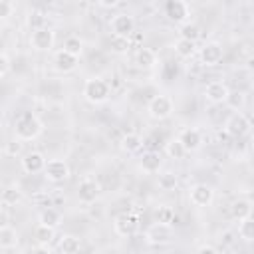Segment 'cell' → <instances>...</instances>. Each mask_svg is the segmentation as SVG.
Masks as SVG:
<instances>
[{"instance_id":"4dcf8cb0","label":"cell","mask_w":254,"mask_h":254,"mask_svg":"<svg viewBox=\"0 0 254 254\" xmlns=\"http://www.w3.org/2000/svg\"><path fill=\"white\" fill-rule=\"evenodd\" d=\"M238 234H240V238H242L244 242H252V240H254V220H252V216L240 220V224H238Z\"/></svg>"},{"instance_id":"484cf974","label":"cell","mask_w":254,"mask_h":254,"mask_svg":"<svg viewBox=\"0 0 254 254\" xmlns=\"http://www.w3.org/2000/svg\"><path fill=\"white\" fill-rule=\"evenodd\" d=\"M81 248V242L77 236L73 234H65L62 240H60V252L62 254H77Z\"/></svg>"},{"instance_id":"60d3db41","label":"cell","mask_w":254,"mask_h":254,"mask_svg":"<svg viewBox=\"0 0 254 254\" xmlns=\"http://www.w3.org/2000/svg\"><path fill=\"white\" fill-rule=\"evenodd\" d=\"M196 254H218V250H216L214 246H208V244H206V246H200V248L196 250Z\"/></svg>"},{"instance_id":"ee69618b","label":"cell","mask_w":254,"mask_h":254,"mask_svg":"<svg viewBox=\"0 0 254 254\" xmlns=\"http://www.w3.org/2000/svg\"><path fill=\"white\" fill-rule=\"evenodd\" d=\"M0 42H2V34H0Z\"/></svg>"},{"instance_id":"74e56055","label":"cell","mask_w":254,"mask_h":254,"mask_svg":"<svg viewBox=\"0 0 254 254\" xmlns=\"http://www.w3.org/2000/svg\"><path fill=\"white\" fill-rule=\"evenodd\" d=\"M6 153L10 155V157H16V155H20L22 153V141H10L8 145H6Z\"/></svg>"},{"instance_id":"6da1fadb","label":"cell","mask_w":254,"mask_h":254,"mask_svg":"<svg viewBox=\"0 0 254 254\" xmlns=\"http://www.w3.org/2000/svg\"><path fill=\"white\" fill-rule=\"evenodd\" d=\"M14 133H16V139L18 141H34L42 133V121L34 113L26 111V113H22L16 119Z\"/></svg>"},{"instance_id":"ba28073f","label":"cell","mask_w":254,"mask_h":254,"mask_svg":"<svg viewBox=\"0 0 254 254\" xmlns=\"http://www.w3.org/2000/svg\"><path fill=\"white\" fill-rule=\"evenodd\" d=\"M165 14H167V18H169L171 22H175V24H185V22H189L190 8H189V4L183 2V0H169V2L165 4Z\"/></svg>"},{"instance_id":"8992f818","label":"cell","mask_w":254,"mask_h":254,"mask_svg":"<svg viewBox=\"0 0 254 254\" xmlns=\"http://www.w3.org/2000/svg\"><path fill=\"white\" fill-rule=\"evenodd\" d=\"M173 113V99L169 95H155L149 101V115L153 119H167Z\"/></svg>"},{"instance_id":"30bf717a","label":"cell","mask_w":254,"mask_h":254,"mask_svg":"<svg viewBox=\"0 0 254 254\" xmlns=\"http://www.w3.org/2000/svg\"><path fill=\"white\" fill-rule=\"evenodd\" d=\"M111 32H113V36L129 38L135 32V18L129 14H115L111 18Z\"/></svg>"},{"instance_id":"cb8c5ba5","label":"cell","mask_w":254,"mask_h":254,"mask_svg":"<svg viewBox=\"0 0 254 254\" xmlns=\"http://www.w3.org/2000/svg\"><path fill=\"white\" fill-rule=\"evenodd\" d=\"M141 147H143L141 135H137V133H127V135H123V139H121V149H123L125 153H139Z\"/></svg>"},{"instance_id":"d6986e66","label":"cell","mask_w":254,"mask_h":254,"mask_svg":"<svg viewBox=\"0 0 254 254\" xmlns=\"http://www.w3.org/2000/svg\"><path fill=\"white\" fill-rule=\"evenodd\" d=\"M230 214L232 218H236L238 222L244 220V218H250L252 216V202L248 198H238L230 204Z\"/></svg>"},{"instance_id":"e0dca14e","label":"cell","mask_w":254,"mask_h":254,"mask_svg":"<svg viewBox=\"0 0 254 254\" xmlns=\"http://www.w3.org/2000/svg\"><path fill=\"white\" fill-rule=\"evenodd\" d=\"M161 165H163V159H161V155L157 153V151H147V153H143V157H141V161H139V167L145 171V173H159V169H161Z\"/></svg>"},{"instance_id":"d6a6232c","label":"cell","mask_w":254,"mask_h":254,"mask_svg":"<svg viewBox=\"0 0 254 254\" xmlns=\"http://www.w3.org/2000/svg\"><path fill=\"white\" fill-rule=\"evenodd\" d=\"M20 200H22V190H20L18 187H8V189L2 190V202H4V204L14 206V204H18Z\"/></svg>"},{"instance_id":"f546056e","label":"cell","mask_w":254,"mask_h":254,"mask_svg":"<svg viewBox=\"0 0 254 254\" xmlns=\"http://www.w3.org/2000/svg\"><path fill=\"white\" fill-rule=\"evenodd\" d=\"M177 185H179V179H177V175L173 171L159 173V189H163V190H175Z\"/></svg>"},{"instance_id":"7402d4cb","label":"cell","mask_w":254,"mask_h":254,"mask_svg":"<svg viewBox=\"0 0 254 254\" xmlns=\"http://www.w3.org/2000/svg\"><path fill=\"white\" fill-rule=\"evenodd\" d=\"M62 50H64L65 54L73 56V58H79L81 52H83V40H81L79 36H67V38L64 40V44H62Z\"/></svg>"},{"instance_id":"b9f144b4","label":"cell","mask_w":254,"mask_h":254,"mask_svg":"<svg viewBox=\"0 0 254 254\" xmlns=\"http://www.w3.org/2000/svg\"><path fill=\"white\" fill-rule=\"evenodd\" d=\"M8 222H10V216H8V212L0 208V228H4V226H10Z\"/></svg>"},{"instance_id":"2e32d148","label":"cell","mask_w":254,"mask_h":254,"mask_svg":"<svg viewBox=\"0 0 254 254\" xmlns=\"http://www.w3.org/2000/svg\"><path fill=\"white\" fill-rule=\"evenodd\" d=\"M179 141H181V145L185 147V151L189 153V151H196V149L202 145V135H200L198 129L189 127V129H183V131H181Z\"/></svg>"},{"instance_id":"3957f363","label":"cell","mask_w":254,"mask_h":254,"mask_svg":"<svg viewBox=\"0 0 254 254\" xmlns=\"http://www.w3.org/2000/svg\"><path fill=\"white\" fill-rule=\"evenodd\" d=\"M224 131H226L230 137L240 139V137H244V135L250 131V119H248L244 113L234 111V113H230L228 119L224 121Z\"/></svg>"},{"instance_id":"ffe728a7","label":"cell","mask_w":254,"mask_h":254,"mask_svg":"<svg viewBox=\"0 0 254 254\" xmlns=\"http://www.w3.org/2000/svg\"><path fill=\"white\" fill-rule=\"evenodd\" d=\"M62 222V212L54 206H46L42 212H40V224L42 226H48V228H58Z\"/></svg>"},{"instance_id":"8fae6325","label":"cell","mask_w":254,"mask_h":254,"mask_svg":"<svg viewBox=\"0 0 254 254\" xmlns=\"http://www.w3.org/2000/svg\"><path fill=\"white\" fill-rule=\"evenodd\" d=\"M214 198V190L212 187L204 185V183H198L194 187H190L189 190V200L194 204V206H208Z\"/></svg>"},{"instance_id":"f1b7e54d","label":"cell","mask_w":254,"mask_h":254,"mask_svg":"<svg viewBox=\"0 0 254 254\" xmlns=\"http://www.w3.org/2000/svg\"><path fill=\"white\" fill-rule=\"evenodd\" d=\"M54 234H56L54 228H48V226H42V224H38L36 230H34V238L40 246H50V242L54 240Z\"/></svg>"},{"instance_id":"5b68a950","label":"cell","mask_w":254,"mask_h":254,"mask_svg":"<svg viewBox=\"0 0 254 254\" xmlns=\"http://www.w3.org/2000/svg\"><path fill=\"white\" fill-rule=\"evenodd\" d=\"M145 238H147L149 244H169L173 240V226L163 224V222H153L147 228Z\"/></svg>"},{"instance_id":"ab89813d","label":"cell","mask_w":254,"mask_h":254,"mask_svg":"<svg viewBox=\"0 0 254 254\" xmlns=\"http://www.w3.org/2000/svg\"><path fill=\"white\" fill-rule=\"evenodd\" d=\"M30 254H52V252H50V246H40V244H36Z\"/></svg>"},{"instance_id":"83f0119b","label":"cell","mask_w":254,"mask_h":254,"mask_svg":"<svg viewBox=\"0 0 254 254\" xmlns=\"http://www.w3.org/2000/svg\"><path fill=\"white\" fill-rule=\"evenodd\" d=\"M18 244V232L12 226L0 228V246L2 248H14Z\"/></svg>"},{"instance_id":"ac0fdd59","label":"cell","mask_w":254,"mask_h":254,"mask_svg":"<svg viewBox=\"0 0 254 254\" xmlns=\"http://www.w3.org/2000/svg\"><path fill=\"white\" fill-rule=\"evenodd\" d=\"M54 65H56L58 71L67 73V71H73V69H75L77 58H73V56L65 54L64 50H60V52H56V56H54Z\"/></svg>"},{"instance_id":"d4e9b609","label":"cell","mask_w":254,"mask_h":254,"mask_svg":"<svg viewBox=\"0 0 254 254\" xmlns=\"http://www.w3.org/2000/svg\"><path fill=\"white\" fill-rule=\"evenodd\" d=\"M179 34H181L183 40H189V42H194V44H196V40L200 38V28H198L196 22H190V20H189V22L181 24Z\"/></svg>"},{"instance_id":"f35d334b","label":"cell","mask_w":254,"mask_h":254,"mask_svg":"<svg viewBox=\"0 0 254 254\" xmlns=\"http://www.w3.org/2000/svg\"><path fill=\"white\" fill-rule=\"evenodd\" d=\"M12 10H14V6H12L10 2L0 0V18H8V16L12 14Z\"/></svg>"},{"instance_id":"8d00e7d4","label":"cell","mask_w":254,"mask_h":254,"mask_svg":"<svg viewBox=\"0 0 254 254\" xmlns=\"http://www.w3.org/2000/svg\"><path fill=\"white\" fill-rule=\"evenodd\" d=\"M10 69H12V62H10V58H8L6 54L0 52V77H4Z\"/></svg>"},{"instance_id":"1f68e13d","label":"cell","mask_w":254,"mask_h":254,"mask_svg":"<svg viewBox=\"0 0 254 254\" xmlns=\"http://www.w3.org/2000/svg\"><path fill=\"white\" fill-rule=\"evenodd\" d=\"M28 26H30L32 32L46 28V16H44V12L42 10H32L28 14Z\"/></svg>"},{"instance_id":"4fadbf2b","label":"cell","mask_w":254,"mask_h":254,"mask_svg":"<svg viewBox=\"0 0 254 254\" xmlns=\"http://www.w3.org/2000/svg\"><path fill=\"white\" fill-rule=\"evenodd\" d=\"M222 56H224V52L218 42H208L200 48V62L204 65H216L222 60Z\"/></svg>"},{"instance_id":"9c48e42d","label":"cell","mask_w":254,"mask_h":254,"mask_svg":"<svg viewBox=\"0 0 254 254\" xmlns=\"http://www.w3.org/2000/svg\"><path fill=\"white\" fill-rule=\"evenodd\" d=\"M44 175L52 183H62V181H65L69 177V167L62 159H50V161H46Z\"/></svg>"},{"instance_id":"d590c367","label":"cell","mask_w":254,"mask_h":254,"mask_svg":"<svg viewBox=\"0 0 254 254\" xmlns=\"http://www.w3.org/2000/svg\"><path fill=\"white\" fill-rule=\"evenodd\" d=\"M224 103H228L234 111H238V109L244 105V93H240V91H230Z\"/></svg>"},{"instance_id":"836d02e7","label":"cell","mask_w":254,"mask_h":254,"mask_svg":"<svg viewBox=\"0 0 254 254\" xmlns=\"http://www.w3.org/2000/svg\"><path fill=\"white\" fill-rule=\"evenodd\" d=\"M165 151H167V155H169L171 159H183V157L187 155V151H185V147L181 145V141H179V139L169 141V143H167V147H165Z\"/></svg>"},{"instance_id":"e575fe53","label":"cell","mask_w":254,"mask_h":254,"mask_svg":"<svg viewBox=\"0 0 254 254\" xmlns=\"http://www.w3.org/2000/svg\"><path fill=\"white\" fill-rule=\"evenodd\" d=\"M157 222H163V224H173L175 222V210L171 206H161L157 210Z\"/></svg>"},{"instance_id":"5bb4252c","label":"cell","mask_w":254,"mask_h":254,"mask_svg":"<svg viewBox=\"0 0 254 254\" xmlns=\"http://www.w3.org/2000/svg\"><path fill=\"white\" fill-rule=\"evenodd\" d=\"M228 93H230V89H228V85L224 81H210L206 85V89H204V97L210 103H224Z\"/></svg>"},{"instance_id":"7c38bea8","label":"cell","mask_w":254,"mask_h":254,"mask_svg":"<svg viewBox=\"0 0 254 254\" xmlns=\"http://www.w3.org/2000/svg\"><path fill=\"white\" fill-rule=\"evenodd\" d=\"M54 32L50 28H42V30H36L32 32L30 36V46L38 52H50L52 46H54Z\"/></svg>"},{"instance_id":"9a60e30c","label":"cell","mask_w":254,"mask_h":254,"mask_svg":"<svg viewBox=\"0 0 254 254\" xmlns=\"http://www.w3.org/2000/svg\"><path fill=\"white\" fill-rule=\"evenodd\" d=\"M44 167H46V159H44V155L38 153V151L26 153V155L22 157V169H24V173H28V175L44 173Z\"/></svg>"},{"instance_id":"4316f807","label":"cell","mask_w":254,"mask_h":254,"mask_svg":"<svg viewBox=\"0 0 254 254\" xmlns=\"http://www.w3.org/2000/svg\"><path fill=\"white\" fill-rule=\"evenodd\" d=\"M175 52H177V56L179 58H192L194 56V52H196V44L194 42H189V40H183V38H179L177 42H175Z\"/></svg>"},{"instance_id":"7a4b0ae2","label":"cell","mask_w":254,"mask_h":254,"mask_svg":"<svg viewBox=\"0 0 254 254\" xmlns=\"http://www.w3.org/2000/svg\"><path fill=\"white\" fill-rule=\"evenodd\" d=\"M111 95V87L105 79L101 77H89L83 85V97L93 103V105H99V103H105Z\"/></svg>"},{"instance_id":"603a6c76","label":"cell","mask_w":254,"mask_h":254,"mask_svg":"<svg viewBox=\"0 0 254 254\" xmlns=\"http://www.w3.org/2000/svg\"><path fill=\"white\" fill-rule=\"evenodd\" d=\"M131 46H133V44H131L129 38L113 36V34H111V38H109V50H111L113 54H117V56H125V54H129Z\"/></svg>"},{"instance_id":"7bdbcfd3","label":"cell","mask_w":254,"mask_h":254,"mask_svg":"<svg viewBox=\"0 0 254 254\" xmlns=\"http://www.w3.org/2000/svg\"><path fill=\"white\" fill-rule=\"evenodd\" d=\"M99 6L101 8H115V6H119V2L117 0H101Z\"/></svg>"},{"instance_id":"277c9868","label":"cell","mask_w":254,"mask_h":254,"mask_svg":"<svg viewBox=\"0 0 254 254\" xmlns=\"http://www.w3.org/2000/svg\"><path fill=\"white\" fill-rule=\"evenodd\" d=\"M137 228H139V216L135 212H121L113 220V230L119 236L129 238V236H133L137 232Z\"/></svg>"},{"instance_id":"44dd1931","label":"cell","mask_w":254,"mask_h":254,"mask_svg":"<svg viewBox=\"0 0 254 254\" xmlns=\"http://www.w3.org/2000/svg\"><path fill=\"white\" fill-rule=\"evenodd\" d=\"M135 64H137L139 67H143V69H151V67H155V64H157V56H155L153 50L141 46V48L137 50V54H135Z\"/></svg>"},{"instance_id":"52a82bcc","label":"cell","mask_w":254,"mask_h":254,"mask_svg":"<svg viewBox=\"0 0 254 254\" xmlns=\"http://www.w3.org/2000/svg\"><path fill=\"white\" fill-rule=\"evenodd\" d=\"M99 192H101L99 183H97L95 179H91V177L81 179L79 185H77V198H79L83 204H91V202H95V200L99 198Z\"/></svg>"}]
</instances>
